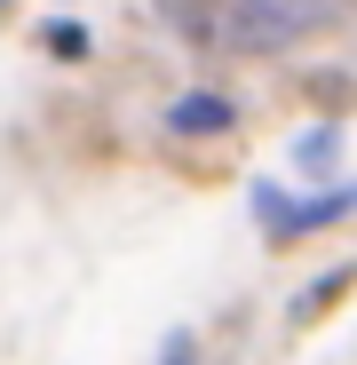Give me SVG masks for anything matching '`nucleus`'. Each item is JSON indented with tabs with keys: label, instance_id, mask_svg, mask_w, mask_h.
<instances>
[{
	"label": "nucleus",
	"instance_id": "obj_1",
	"mask_svg": "<svg viewBox=\"0 0 357 365\" xmlns=\"http://www.w3.org/2000/svg\"><path fill=\"white\" fill-rule=\"evenodd\" d=\"M230 128H238V103L214 96V88H199V96H183V103H167V135H230Z\"/></svg>",
	"mask_w": 357,
	"mask_h": 365
},
{
	"label": "nucleus",
	"instance_id": "obj_2",
	"mask_svg": "<svg viewBox=\"0 0 357 365\" xmlns=\"http://www.w3.org/2000/svg\"><path fill=\"white\" fill-rule=\"evenodd\" d=\"M159 9H167V24L183 32L191 48H222V40H214V32H222V0H159Z\"/></svg>",
	"mask_w": 357,
	"mask_h": 365
},
{
	"label": "nucleus",
	"instance_id": "obj_3",
	"mask_svg": "<svg viewBox=\"0 0 357 365\" xmlns=\"http://www.w3.org/2000/svg\"><path fill=\"white\" fill-rule=\"evenodd\" d=\"M40 40H48V56H64V64H80V56H88V32H80V24H48Z\"/></svg>",
	"mask_w": 357,
	"mask_h": 365
}]
</instances>
